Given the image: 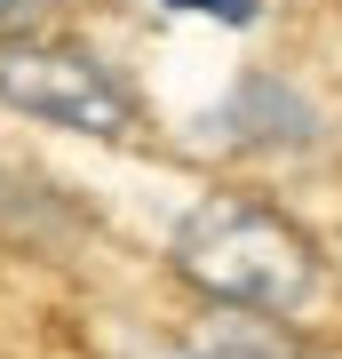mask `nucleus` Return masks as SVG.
<instances>
[{"label": "nucleus", "mask_w": 342, "mask_h": 359, "mask_svg": "<svg viewBox=\"0 0 342 359\" xmlns=\"http://www.w3.org/2000/svg\"><path fill=\"white\" fill-rule=\"evenodd\" d=\"M0 96L32 120L56 128H88V136H127L136 128V104L96 56L80 48H8L0 56Z\"/></svg>", "instance_id": "f03ea898"}, {"label": "nucleus", "mask_w": 342, "mask_h": 359, "mask_svg": "<svg viewBox=\"0 0 342 359\" xmlns=\"http://www.w3.org/2000/svg\"><path fill=\"white\" fill-rule=\"evenodd\" d=\"M167 8H191V16H223V25H255V0H167Z\"/></svg>", "instance_id": "20e7f679"}, {"label": "nucleus", "mask_w": 342, "mask_h": 359, "mask_svg": "<svg viewBox=\"0 0 342 359\" xmlns=\"http://www.w3.org/2000/svg\"><path fill=\"white\" fill-rule=\"evenodd\" d=\"M48 8H56V0H0V32H32Z\"/></svg>", "instance_id": "39448f33"}, {"label": "nucleus", "mask_w": 342, "mask_h": 359, "mask_svg": "<svg viewBox=\"0 0 342 359\" xmlns=\"http://www.w3.org/2000/svg\"><path fill=\"white\" fill-rule=\"evenodd\" d=\"M176 271L239 311H294L318 280L311 240L263 200H199L176 231Z\"/></svg>", "instance_id": "f257e3e1"}, {"label": "nucleus", "mask_w": 342, "mask_h": 359, "mask_svg": "<svg viewBox=\"0 0 342 359\" xmlns=\"http://www.w3.org/2000/svg\"><path fill=\"white\" fill-rule=\"evenodd\" d=\"M223 128L239 144H311V104L279 80H239L223 104Z\"/></svg>", "instance_id": "7ed1b4c3"}]
</instances>
